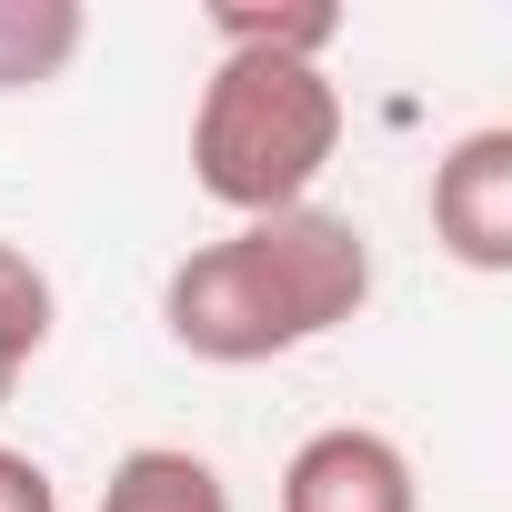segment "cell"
Listing matches in <instances>:
<instances>
[{
	"label": "cell",
	"instance_id": "cell-1",
	"mask_svg": "<svg viewBox=\"0 0 512 512\" xmlns=\"http://www.w3.org/2000/svg\"><path fill=\"white\" fill-rule=\"evenodd\" d=\"M372 302V241L342 211H272V221H241L201 251H181L171 282H161V332L191 362H282L322 332H342Z\"/></svg>",
	"mask_w": 512,
	"mask_h": 512
},
{
	"label": "cell",
	"instance_id": "cell-2",
	"mask_svg": "<svg viewBox=\"0 0 512 512\" xmlns=\"http://www.w3.org/2000/svg\"><path fill=\"white\" fill-rule=\"evenodd\" d=\"M342 151V91L322 61H272V51H221V71L201 81L191 111V181L241 211V221H272L302 211L312 181Z\"/></svg>",
	"mask_w": 512,
	"mask_h": 512
},
{
	"label": "cell",
	"instance_id": "cell-3",
	"mask_svg": "<svg viewBox=\"0 0 512 512\" xmlns=\"http://www.w3.org/2000/svg\"><path fill=\"white\" fill-rule=\"evenodd\" d=\"M432 241L462 272H512V131L482 121L432 161Z\"/></svg>",
	"mask_w": 512,
	"mask_h": 512
},
{
	"label": "cell",
	"instance_id": "cell-4",
	"mask_svg": "<svg viewBox=\"0 0 512 512\" xmlns=\"http://www.w3.org/2000/svg\"><path fill=\"white\" fill-rule=\"evenodd\" d=\"M282 512H422L412 452L372 422H332L282 462Z\"/></svg>",
	"mask_w": 512,
	"mask_h": 512
},
{
	"label": "cell",
	"instance_id": "cell-5",
	"mask_svg": "<svg viewBox=\"0 0 512 512\" xmlns=\"http://www.w3.org/2000/svg\"><path fill=\"white\" fill-rule=\"evenodd\" d=\"M91 512H231V492H221V472H211L201 452H181V442H141V452L111 462V482H101Z\"/></svg>",
	"mask_w": 512,
	"mask_h": 512
},
{
	"label": "cell",
	"instance_id": "cell-6",
	"mask_svg": "<svg viewBox=\"0 0 512 512\" xmlns=\"http://www.w3.org/2000/svg\"><path fill=\"white\" fill-rule=\"evenodd\" d=\"M81 0H0V91H41L81 61Z\"/></svg>",
	"mask_w": 512,
	"mask_h": 512
},
{
	"label": "cell",
	"instance_id": "cell-7",
	"mask_svg": "<svg viewBox=\"0 0 512 512\" xmlns=\"http://www.w3.org/2000/svg\"><path fill=\"white\" fill-rule=\"evenodd\" d=\"M211 41H221V51H272V61H322V51L342 41V11H332V0H292V11L221 0V11H211Z\"/></svg>",
	"mask_w": 512,
	"mask_h": 512
},
{
	"label": "cell",
	"instance_id": "cell-8",
	"mask_svg": "<svg viewBox=\"0 0 512 512\" xmlns=\"http://www.w3.org/2000/svg\"><path fill=\"white\" fill-rule=\"evenodd\" d=\"M51 322H61V302H51V272L31 262L21 241H0V352H11V362H31V352L51 342Z\"/></svg>",
	"mask_w": 512,
	"mask_h": 512
},
{
	"label": "cell",
	"instance_id": "cell-9",
	"mask_svg": "<svg viewBox=\"0 0 512 512\" xmlns=\"http://www.w3.org/2000/svg\"><path fill=\"white\" fill-rule=\"evenodd\" d=\"M0 512H61V482L31 452H11V442H0Z\"/></svg>",
	"mask_w": 512,
	"mask_h": 512
},
{
	"label": "cell",
	"instance_id": "cell-10",
	"mask_svg": "<svg viewBox=\"0 0 512 512\" xmlns=\"http://www.w3.org/2000/svg\"><path fill=\"white\" fill-rule=\"evenodd\" d=\"M11 382H21V362H11V352H0V402H11Z\"/></svg>",
	"mask_w": 512,
	"mask_h": 512
}]
</instances>
